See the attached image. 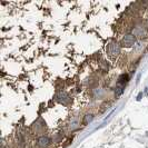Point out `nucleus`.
Masks as SVG:
<instances>
[{"label": "nucleus", "instance_id": "obj_1", "mask_svg": "<svg viewBox=\"0 0 148 148\" xmlns=\"http://www.w3.org/2000/svg\"><path fill=\"white\" fill-rule=\"evenodd\" d=\"M49 144H50V140L47 137H40L38 139V146H40L41 148H47L49 146Z\"/></svg>", "mask_w": 148, "mask_h": 148}]
</instances>
